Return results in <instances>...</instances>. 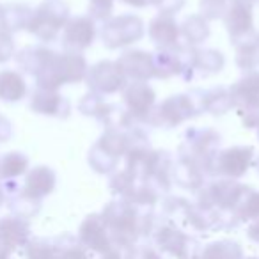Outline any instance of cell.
I'll return each instance as SVG.
<instances>
[{"instance_id":"6da1fadb","label":"cell","mask_w":259,"mask_h":259,"mask_svg":"<svg viewBox=\"0 0 259 259\" xmlns=\"http://www.w3.org/2000/svg\"><path fill=\"white\" fill-rule=\"evenodd\" d=\"M103 220L114 247L132 248L139 236L149 229L144 217L137 213L130 202H112L103 211Z\"/></svg>"},{"instance_id":"7a4b0ae2","label":"cell","mask_w":259,"mask_h":259,"mask_svg":"<svg viewBox=\"0 0 259 259\" xmlns=\"http://www.w3.org/2000/svg\"><path fill=\"white\" fill-rule=\"evenodd\" d=\"M155 243L165 254L176 259H194L197 257L199 243L190 234L183 233L176 226H162L155 233Z\"/></svg>"},{"instance_id":"3957f363","label":"cell","mask_w":259,"mask_h":259,"mask_svg":"<svg viewBox=\"0 0 259 259\" xmlns=\"http://www.w3.org/2000/svg\"><path fill=\"white\" fill-rule=\"evenodd\" d=\"M80 241L85 245L87 248L98 252V254H105L110 250L112 245L110 234L105 226V220L101 215H93L82 224L80 229Z\"/></svg>"},{"instance_id":"277c9868","label":"cell","mask_w":259,"mask_h":259,"mask_svg":"<svg viewBox=\"0 0 259 259\" xmlns=\"http://www.w3.org/2000/svg\"><path fill=\"white\" fill-rule=\"evenodd\" d=\"M197 259H243V250L236 241L220 240L204 247Z\"/></svg>"},{"instance_id":"5b68a950","label":"cell","mask_w":259,"mask_h":259,"mask_svg":"<svg viewBox=\"0 0 259 259\" xmlns=\"http://www.w3.org/2000/svg\"><path fill=\"white\" fill-rule=\"evenodd\" d=\"M233 211L238 220L259 219V194H255V192H248L247 195L241 194L240 201L236 202Z\"/></svg>"},{"instance_id":"8992f818","label":"cell","mask_w":259,"mask_h":259,"mask_svg":"<svg viewBox=\"0 0 259 259\" xmlns=\"http://www.w3.org/2000/svg\"><path fill=\"white\" fill-rule=\"evenodd\" d=\"M132 259H163V257L151 247H137V248H132Z\"/></svg>"},{"instance_id":"52a82bcc","label":"cell","mask_w":259,"mask_h":259,"mask_svg":"<svg viewBox=\"0 0 259 259\" xmlns=\"http://www.w3.org/2000/svg\"><path fill=\"white\" fill-rule=\"evenodd\" d=\"M132 248H134V247H132ZM132 248L112 247L108 252L101 254V259H132Z\"/></svg>"},{"instance_id":"ba28073f","label":"cell","mask_w":259,"mask_h":259,"mask_svg":"<svg viewBox=\"0 0 259 259\" xmlns=\"http://www.w3.org/2000/svg\"><path fill=\"white\" fill-rule=\"evenodd\" d=\"M62 259H89V257H87V254L82 250V248H76L75 247V248H69Z\"/></svg>"},{"instance_id":"9c48e42d","label":"cell","mask_w":259,"mask_h":259,"mask_svg":"<svg viewBox=\"0 0 259 259\" xmlns=\"http://www.w3.org/2000/svg\"><path fill=\"white\" fill-rule=\"evenodd\" d=\"M247 234H248V238H250L252 241H255V243L259 245V220H255V222L248 227Z\"/></svg>"},{"instance_id":"30bf717a","label":"cell","mask_w":259,"mask_h":259,"mask_svg":"<svg viewBox=\"0 0 259 259\" xmlns=\"http://www.w3.org/2000/svg\"><path fill=\"white\" fill-rule=\"evenodd\" d=\"M247 259H259V257H247Z\"/></svg>"}]
</instances>
